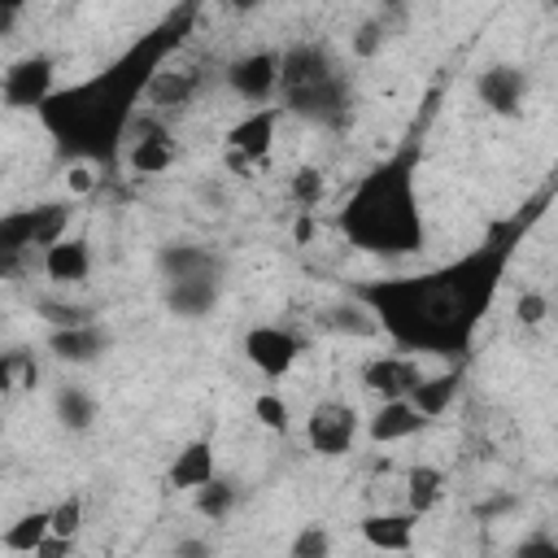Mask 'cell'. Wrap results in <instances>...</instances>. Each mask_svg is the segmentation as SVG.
I'll use <instances>...</instances> for the list:
<instances>
[{
  "instance_id": "1",
  "label": "cell",
  "mask_w": 558,
  "mask_h": 558,
  "mask_svg": "<svg viewBox=\"0 0 558 558\" xmlns=\"http://www.w3.org/2000/svg\"><path fill=\"white\" fill-rule=\"evenodd\" d=\"M514 240H519V227H497L484 244L466 248L453 262H440L418 275L366 279V283H353L349 296H357L375 314L379 336H388L397 353L466 357L484 314L493 310Z\"/></svg>"
},
{
  "instance_id": "2",
  "label": "cell",
  "mask_w": 558,
  "mask_h": 558,
  "mask_svg": "<svg viewBox=\"0 0 558 558\" xmlns=\"http://www.w3.org/2000/svg\"><path fill=\"white\" fill-rule=\"evenodd\" d=\"M192 17L196 9H179L174 17L140 35L126 52H118L105 70L57 87V96L35 113V122L52 135L61 157L96 166L118 161V153L126 148V131L140 118V100L148 96V83L157 78V70L170 65V52L183 44Z\"/></svg>"
},
{
  "instance_id": "3",
  "label": "cell",
  "mask_w": 558,
  "mask_h": 558,
  "mask_svg": "<svg viewBox=\"0 0 558 558\" xmlns=\"http://www.w3.org/2000/svg\"><path fill=\"white\" fill-rule=\"evenodd\" d=\"M336 227L349 240V248L379 262H401L423 253L427 222L418 205V157L405 148L371 166L336 209Z\"/></svg>"
},
{
  "instance_id": "4",
  "label": "cell",
  "mask_w": 558,
  "mask_h": 558,
  "mask_svg": "<svg viewBox=\"0 0 558 558\" xmlns=\"http://www.w3.org/2000/svg\"><path fill=\"white\" fill-rule=\"evenodd\" d=\"M52 96H57V57L48 52L17 57L0 78V100L13 113H39Z\"/></svg>"
},
{
  "instance_id": "5",
  "label": "cell",
  "mask_w": 558,
  "mask_h": 558,
  "mask_svg": "<svg viewBox=\"0 0 558 558\" xmlns=\"http://www.w3.org/2000/svg\"><path fill=\"white\" fill-rule=\"evenodd\" d=\"M362 432H366V418L349 401H340V397L314 401L310 414H305V445L318 458H344L357 445Z\"/></svg>"
},
{
  "instance_id": "6",
  "label": "cell",
  "mask_w": 558,
  "mask_h": 558,
  "mask_svg": "<svg viewBox=\"0 0 558 558\" xmlns=\"http://www.w3.org/2000/svg\"><path fill=\"white\" fill-rule=\"evenodd\" d=\"M283 113L310 122V126H323V131H344L349 118H353V83L349 74H336L318 87H305V92H292V96H279Z\"/></svg>"
},
{
  "instance_id": "7",
  "label": "cell",
  "mask_w": 558,
  "mask_h": 558,
  "mask_svg": "<svg viewBox=\"0 0 558 558\" xmlns=\"http://www.w3.org/2000/svg\"><path fill=\"white\" fill-rule=\"evenodd\" d=\"M222 83L235 100L262 109L279 100V52L275 48H248L222 65Z\"/></svg>"
},
{
  "instance_id": "8",
  "label": "cell",
  "mask_w": 558,
  "mask_h": 558,
  "mask_svg": "<svg viewBox=\"0 0 558 558\" xmlns=\"http://www.w3.org/2000/svg\"><path fill=\"white\" fill-rule=\"evenodd\" d=\"M240 349H244V362H248L262 379H283V375H292V366L301 362L305 340H301L292 327L257 323V327H248V331H244Z\"/></svg>"
},
{
  "instance_id": "9",
  "label": "cell",
  "mask_w": 558,
  "mask_h": 558,
  "mask_svg": "<svg viewBox=\"0 0 558 558\" xmlns=\"http://www.w3.org/2000/svg\"><path fill=\"white\" fill-rule=\"evenodd\" d=\"M336 74H344V70H340L336 52L323 39H292V44L279 48V96L318 87Z\"/></svg>"
},
{
  "instance_id": "10",
  "label": "cell",
  "mask_w": 558,
  "mask_h": 558,
  "mask_svg": "<svg viewBox=\"0 0 558 558\" xmlns=\"http://www.w3.org/2000/svg\"><path fill=\"white\" fill-rule=\"evenodd\" d=\"M179 161V144L170 135V126L153 113H140L126 131V166L131 174L140 179H153V174H166L170 166Z\"/></svg>"
},
{
  "instance_id": "11",
  "label": "cell",
  "mask_w": 558,
  "mask_h": 558,
  "mask_svg": "<svg viewBox=\"0 0 558 558\" xmlns=\"http://www.w3.org/2000/svg\"><path fill=\"white\" fill-rule=\"evenodd\" d=\"M357 379H362V388H366L371 397H379V401H410V392L418 388L423 371H418V357L392 349V353L366 357L362 371H357Z\"/></svg>"
},
{
  "instance_id": "12",
  "label": "cell",
  "mask_w": 558,
  "mask_h": 558,
  "mask_svg": "<svg viewBox=\"0 0 558 558\" xmlns=\"http://www.w3.org/2000/svg\"><path fill=\"white\" fill-rule=\"evenodd\" d=\"M527 92H532L527 74H523L519 65H510V61H493V65H484V70L475 74V96H480V105H484L488 113H497V118H519Z\"/></svg>"
},
{
  "instance_id": "13",
  "label": "cell",
  "mask_w": 558,
  "mask_h": 558,
  "mask_svg": "<svg viewBox=\"0 0 558 558\" xmlns=\"http://www.w3.org/2000/svg\"><path fill=\"white\" fill-rule=\"evenodd\" d=\"M283 118H288V113H283L279 100H275V105H262V109H248L244 118H235V122L227 126L222 148H227V153H240V157H248V161L257 166V161L270 157V148H275V131H279Z\"/></svg>"
},
{
  "instance_id": "14",
  "label": "cell",
  "mask_w": 558,
  "mask_h": 558,
  "mask_svg": "<svg viewBox=\"0 0 558 558\" xmlns=\"http://www.w3.org/2000/svg\"><path fill=\"white\" fill-rule=\"evenodd\" d=\"M157 275L161 283H179V279H222L227 275V257L209 244H192V240H170L157 248Z\"/></svg>"
},
{
  "instance_id": "15",
  "label": "cell",
  "mask_w": 558,
  "mask_h": 558,
  "mask_svg": "<svg viewBox=\"0 0 558 558\" xmlns=\"http://www.w3.org/2000/svg\"><path fill=\"white\" fill-rule=\"evenodd\" d=\"M113 344V331L105 323H83V327H61V331H48L44 336V349L52 362L61 366H92L109 353Z\"/></svg>"
},
{
  "instance_id": "16",
  "label": "cell",
  "mask_w": 558,
  "mask_h": 558,
  "mask_svg": "<svg viewBox=\"0 0 558 558\" xmlns=\"http://www.w3.org/2000/svg\"><path fill=\"white\" fill-rule=\"evenodd\" d=\"M414 527H418V514H410L405 506L401 510H371L357 519V536L375 554H405L414 545Z\"/></svg>"
},
{
  "instance_id": "17",
  "label": "cell",
  "mask_w": 558,
  "mask_h": 558,
  "mask_svg": "<svg viewBox=\"0 0 558 558\" xmlns=\"http://www.w3.org/2000/svg\"><path fill=\"white\" fill-rule=\"evenodd\" d=\"M209 480H218V453H214V440H209V436H196V440H187V445L170 458L166 484H170L174 493H196V488H205Z\"/></svg>"
},
{
  "instance_id": "18",
  "label": "cell",
  "mask_w": 558,
  "mask_h": 558,
  "mask_svg": "<svg viewBox=\"0 0 558 558\" xmlns=\"http://www.w3.org/2000/svg\"><path fill=\"white\" fill-rule=\"evenodd\" d=\"M39 270L57 288H78V283L92 279V244L83 235H65L61 244H52V248L39 253Z\"/></svg>"
},
{
  "instance_id": "19",
  "label": "cell",
  "mask_w": 558,
  "mask_h": 558,
  "mask_svg": "<svg viewBox=\"0 0 558 558\" xmlns=\"http://www.w3.org/2000/svg\"><path fill=\"white\" fill-rule=\"evenodd\" d=\"M423 427H427V418L410 401H379L366 414V440L371 445H401V440L418 436Z\"/></svg>"
},
{
  "instance_id": "20",
  "label": "cell",
  "mask_w": 558,
  "mask_h": 558,
  "mask_svg": "<svg viewBox=\"0 0 558 558\" xmlns=\"http://www.w3.org/2000/svg\"><path fill=\"white\" fill-rule=\"evenodd\" d=\"M161 301H166V310H170L174 318L196 323V318H205V314L218 310V301H222V279H179V283H166Z\"/></svg>"
},
{
  "instance_id": "21",
  "label": "cell",
  "mask_w": 558,
  "mask_h": 558,
  "mask_svg": "<svg viewBox=\"0 0 558 558\" xmlns=\"http://www.w3.org/2000/svg\"><path fill=\"white\" fill-rule=\"evenodd\" d=\"M52 418L61 423V432L83 436V432L96 427V418H100V401H96L83 384H57V392H52Z\"/></svg>"
},
{
  "instance_id": "22",
  "label": "cell",
  "mask_w": 558,
  "mask_h": 558,
  "mask_svg": "<svg viewBox=\"0 0 558 558\" xmlns=\"http://www.w3.org/2000/svg\"><path fill=\"white\" fill-rule=\"evenodd\" d=\"M445 488H449V480H445V471L440 466H432V462H414V466H405V480H401V493H405V510L410 514H432L440 501H445Z\"/></svg>"
},
{
  "instance_id": "23",
  "label": "cell",
  "mask_w": 558,
  "mask_h": 558,
  "mask_svg": "<svg viewBox=\"0 0 558 558\" xmlns=\"http://www.w3.org/2000/svg\"><path fill=\"white\" fill-rule=\"evenodd\" d=\"M458 392H462V371L453 366V371H436V375H423L418 379V388L410 392V405L427 418V423H436L453 401H458Z\"/></svg>"
},
{
  "instance_id": "24",
  "label": "cell",
  "mask_w": 558,
  "mask_h": 558,
  "mask_svg": "<svg viewBox=\"0 0 558 558\" xmlns=\"http://www.w3.org/2000/svg\"><path fill=\"white\" fill-rule=\"evenodd\" d=\"M196 87H201V74H196V70H174V65H166V70H157V78L148 83L144 105H148L153 113H170V109L187 105V100L196 96Z\"/></svg>"
},
{
  "instance_id": "25",
  "label": "cell",
  "mask_w": 558,
  "mask_h": 558,
  "mask_svg": "<svg viewBox=\"0 0 558 558\" xmlns=\"http://www.w3.org/2000/svg\"><path fill=\"white\" fill-rule=\"evenodd\" d=\"M52 536V506H35L26 514H17L9 527H4V549L9 554H35L44 541Z\"/></svg>"
},
{
  "instance_id": "26",
  "label": "cell",
  "mask_w": 558,
  "mask_h": 558,
  "mask_svg": "<svg viewBox=\"0 0 558 558\" xmlns=\"http://www.w3.org/2000/svg\"><path fill=\"white\" fill-rule=\"evenodd\" d=\"M323 327H331V331H340V336H357V340L379 336L375 314H371L357 296H349V301H340V305H327V310H323Z\"/></svg>"
},
{
  "instance_id": "27",
  "label": "cell",
  "mask_w": 558,
  "mask_h": 558,
  "mask_svg": "<svg viewBox=\"0 0 558 558\" xmlns=\"http://www.w3.org/2000/svg\"><path fill=\"white\" fill-rule=\"evenodd\" d=\"M235 501H240V488H235L227 475H218V480H209L205 488H196V493H192V510H196L201 519H209V523L231 519Z\"/></svg>"
},
{
  "instance_id": "28",
  "label": "cell",
  "mask_w": 558,
  "mask_h": 558,
  "mask_svg": "<svg viewBox=\"0 0 558 558\" xmlns=\"http://www.w3.org/2000/svg\"><path fill=\"white\" fill-rule=\"evenodd\" d=\"M288 196H292L296 214H314V205L327 196V174L318 166H296L288 174Z\"/></svg>"
},
{
  "instance_id": "29",
  "label": "cell",
  "mask_w": 558,
  "mask_h": 558,
  "mask_svg": "<svg viewBox=\"0 0 558 558\" xmlns=\"http://www.w3.org/2000/svg\"><path fill=\"white\" fill-rule=\"evenodd\" d=\"M253 418H257L262 432H275V436H288L292 432V405L275 388H266V392L253 397Z\"/></svg>"
},
{
  "instance_id": "30",
  "label": "cell",
  "mask_w": 558,
  "mask_h": 558,
  "mask_svg": "<svg viewBox=\"0 0 558 558\" xmlns=\"http://www.w3.org/2000/svg\"><path fill=\"white\" fill-rule=\"evenodd\" d=\"M336 541L327 532V523H301L288 541V558H331Z\"/></svg>"
},
{
  "instance_id": "31",
  "label": "cell",
  "mask_w": 558,
  "mask_h": 558,
  "mask_svg": "<svg viewBox=\"0 0 558 558\" xmlns=\"http://www.w3.org/2000/svg\"><path fill=\"white\" fill-rule=\"evenodd\" d=\"M35 310H39V318H44L52 331H61V327H83V323H96L92 305H78V301H39Z\"/></svg>"
},
{
  "instance_id": "32",
  "label": "cell",
  "mask_w": 558,
  "mask_h": 558,
  "mask_svg": "<svg viewBox=\"0 0 558 558\" xmlns=\"http://www.w3.org/2000/svg\"><path fill=\"white\" fill-rule=\"evenodd\" d=\"M83 519H87V501H83V493H65V497L52 506V536H70V541H78Z\"/></svg>"
},
{
  "instance_id": "33",
  "label": "cell",
  "mask_w": 558,
  "mask_h": 558,
  "mask_svg": "<svg viewBox=\"0 0 558 558\" xmlns=\"http://www.w3.org/2000/svg\"><path fill=\"white\" fill-rule=\"evenodd\" d=\"M549 292H541V288H523L519 296H514V323L519 327H541L545 318H549Z\"/></svg>"
},
{
  "instance_id": "34",
  "label": "cell",
  "mask_w": 558,
  "mask_h": 558,
  "mask_svg": "<svg viewBox=\"0 0 558 558\" xmlns=\"http://www.w3.org/2000/svg\"><path fill=\"white\" fill-rule=\"evenodd\" d=\"M384 48V22H362L353 35V57H375Z\"/></svg>"
},
{
  "instance_id": "35",
  "label": "cell",
  "mask_w": 558,
  "mask_h": 558,
  "mask_svg": "<svg viewBox=\"0 0 558 558\" xmlns=\"http://www.w3.org/2000/svg\"><path fill=\"white\" fill-rule=\"evenodd\" d=\"M514 558H558V541L545 536V532H532L514 545Z\"/></svg>"
},
{
  "instance_id": "36",
  "label": "cell",
  "mask_w": 558,
  "mask_h": 558,
  "mask_svg": "<svg viewBox=\"0 0 558 558\" xmlns=\"http://www.w3.org/2000/svg\"><path fill=\"white\" fill-rule=\"evenodd\" d=\"M96 187V170L87 166V161H74L70 170H65V192H70V201L74 196H87Z\"/></svg>"
},
{
  "instance_id": "37",
  "label": "cell",
  "mask_w": 558,
  "mask_h": 558,
  "mask_svg": "<svg viewBox=\"0 0 558 558\" xmlns=\"http://www.w3.org/2000/svg\"><path fill=\"white\" fill-rule=\"evenodd\" d=\"M170 558H214V549H209L205 536H179L170 545Z\"/></svg>"
},
{
  "instance_id": "38",
  "label": "cell",
  "mask_w": 558,
  "mask_h": 558,
  "mask_svg": "<svg viewBox=\"0 0 558 558\" xmlns=\"http://www.w3.org/2000/svg\"><path fill=\"white\" fill-rule=\"evenodd\" d=\"M74 549H78V541H70V536H48L31 558H74Z\"/></svg>"
},
{
  "instance_id": "39",
  "label": "cell",
  "mask_w": 558,
  "mask_h": 558,
  "mask_svg": "<svg viewBox=\"0 0 558 558\" xmlns=\"http://www.w3.org/2000/svg\"><path fill=\"white\" fill-rule=\"evenodd\" d=\"M222 166H227L231 174H240V179H248V174H253V161H248V157H240V153H227V148H222Z\"/></svg>"
},
{
  "instance_id": "40",
  "label": "cell",
  "mask_w": 558,
  "mask_h": 558,
  "mask_svg": "<svg viewBox=\"0 0 558 558\" xmlns=\"http://www.w3.org/2000/svg\"><path fill=\"white\" fill-rule=\"evenodd\" d=\"M296 244H310V235H314V214H296Z\"/></svg>"
}]
</instances>
